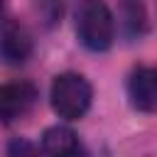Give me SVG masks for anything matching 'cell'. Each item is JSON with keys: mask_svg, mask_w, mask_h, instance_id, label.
Instances as JSON below:
<instances>
[{"mask_svg": "<svg viewBox=\"0 0 157 157\" xmlns=\"http://www.w3.org/2000/svg\"><path fill=\"white\" fill-rule=\"evenodd\" d=\"M76 34L91 52L110 49L115 39V17L103 0H81L76 5Z\"/></svg>", "mask_w": 157, "mask_h": 157, "instance_id": "6da1fadb", "label": "cell"}, {"mask_svg": "<svg viewBox=\"0 0 157 157\" xmlns=\"http://www.w3.org/2000/svg\"><path fill=\"white\" fill-rule=\"evenodd\" d=\"M42 150L47 155H76V152H81V142L71 128L52 125L42 135Z\"/></svg>", "mask_w": 157, "mask_h": 157, "instance_id": "8992f818", "label": "cell"}, {"mask_svg": "<svg viewBox=\"0 0 157 157\" xmlns=\"http://www.w3.org/2000/svg\"><path fill=\"white\" fill-rule=\"evenodd\" d=\"M32 56V34L20 22H7L0 32V59L10 66H20Z\"/></svg>", "mask_w": 157, "mask_h": 157, "instance_id": "5b68a950", "label": "cell"}, {"mask_svg": "<svg viewBox=\"0 0 157 157\" xmlns=\"http://www.w3.org/2000/svg\"><path fill=\"white\" fill-rule=\"evenodd\" d=\"M128 96L132 108L152 113L157 105V74L152 66H135L128 76Z\"/></svg>", "mask_w": 157, "mask_h": 157, "instance_id": "277c9868", "label": "cell"}, {"mask_svg": "<svg viewBox=\"0 0 157 157\" xmlns=\"http://www.w3.org/2000/svg\"><path fill=\"white\" fill-rule=\"evenodd\" d=\"M5 7H7V0H0V22H2V17H5Z\"/></svg>", "mask_w": 157, "mask_h": 157, "instance_id": "ba28073f", "label": "cell"}, {"mask_svg": "<svg viewBox=\"0 0 157 157\" xmlns=\"http://www.w3.org/2000/svg\"><path fill=\"white\" fill-rule=\"evenodd\" d=\"M49 98H52V108H54V113L59 118L78 120L91 108L93 88L86 81V76H81L76 71H64L52 81Z\"/></svg>", "mask_w": 157, "mask_h": 157, "instance_id": "7a4b0ae2", "label": "cell"}, {"mask_svg": "<svg viewBox=\"0 0 157 157\" xmlns=\"http://www.w3.org/2000/svg\"><path fill=\"white\" fill-rule=\"evenodd\" d=\"M37 103V88L29 81H10L0 86V123L10 125L25 118Z\"/></svg>", "mask_w": 157, "mask_h": 157, "instance_id": "3957f363", "label": "cell"}, {"mask_svg": "<svg viewBox=\"0 0 157 157\" xmlns=\"http://www.w3.org/2000/svg\"><path fill=\"white\" fill-rule=\"evenodd\" d=\"M7 152H10V155H17V152H34V147L27 145V142H22V140H15V142L7 147Z\"/></svg>", "mask_w": 157, "mask_h": 157, "instance_id": "52a82bcc", "label": "cell"}]
</instances>
